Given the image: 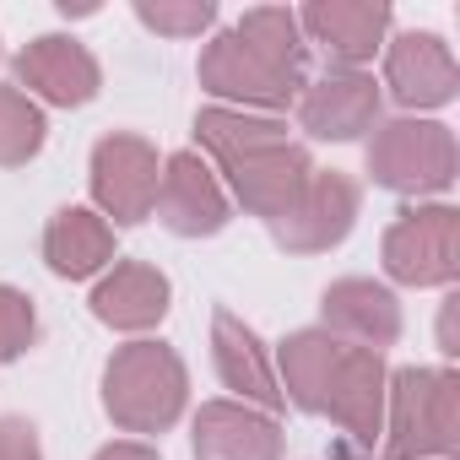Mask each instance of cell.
I'll return each instance as SVG.
<instances>
[{
    "label": "cell",
    "instance_id": "obj_2",
    "mask_svg": "<svg viewBox=\"0 0 460 460\" xmlns=\"http://www.w3.org/2000/svg\"><path fill=\"white\" fill-rule=\"evenodd\" d=\"M460 428V379L449 368H395L385 385V460H449Z\"/></svg>",
    "mask_w": 460,
    "mask_h": 460
},
{
    "label": "cell",
    "instance_id": "obj_13",
    "mask_svg": "<svg viewBox=\"0 0 460 460\" xmlns=\"http://www.w3.org/2000/svg\"><path fill=\"white\" fill-rule=\"evenodd\" d=\"M385 87L401 109H444L460 93V66L438 33L385 39Z\"/></svg>",
    "mask_w": 460,
    "mask_h": 460
},
{
    "label": "cell",
    "instance_id": "obj_26",
    "mask_svg": "<svg viewBox=\"0 0 460 460\" xmlns=\"http://www.w3.org/2000/svg\"><path fill=\"white\" fill-rule=\"evenodd\" d=\"M0 460H44L28 417H0Z\"/></svg>",
    "mask_w": 460,
    "mask_h": 460
},
{
    "label": "cell",
    "instance_id": "obj_1",
    "mask_svg": "<svg viewBox=\"0 0 460 460\" xmlns=\"http://www.w3.org/2000/svg\"><path fill=\"white\" fill-rule=\"evenodd\" d=\"M190 406V368L168 341H130L103 368V411L119 433H168Z\"/></svg>",
    "mask_w": 460,
    "mask_h": 460
},
{
    "label": "cell",
    "instance_id": "obj_8",
    "mask_svg": "<svg viewBox=\"0 0 460 460\" xmlns=\"http://www.w3.org/2000/svg\"><path fill=\"white\" fill-rule=\"evenodd\" d=\"M358 211H363L358 179H347L336 168H314V179L304 184V195L271 222V239L288 255H325V250H336L358 227Z\"/></svg>",
    "mask_w": 460,
    "mask_h": 460
},
{
    "label": "cell",
    "instance_id": "obj_27",
    "mask_svg": "<svg viewBox=\"0 0 460 460\" xmlns=\"http://www.w3.org/2000/svg\"><path fill=\"white\" fill-rule=\"evenodd\" d=\"M93 460H163L152 444H141V438H114V444H103Z\"/></svg>",
    "mask_w": 460,
    "mask_h": 460
},
{
    "label": "cell",
    "instance_id": "obj_11",
    "mask_svg": "<svg viewBox=\"0 0 460 460\" xmlns=\"http://www.w3.org/2000/svg\"><path fill=\"white\" fill-rule=\"evenodd\" d=\"M298 125L314 141H358L379 125V82L368 71H320L309 76V87L298 93Z\"/></svg>",
    "mask_w": 460,
    "mask_h": 460
},
{
    "label": "cell",
    "instance_id": "obj_6",
    "mask_svg": "<svg viewBox=\"0 0 460 460\" xmlns=\"http://www.w3.org/2000/svg\"><path fill=\"white\" fill-rule=\"evenodd\" d=\"M157 179H163V157L146 136H130V130H109L98 146H93V168H87V184H93V200H98V217L114 227H136L152 217V200H157Z\"/></svg>",
    "mask_w": 460,
    "mask_h": 460
},
{
    "label": "cell",
    "instance_id": "obj_17",
    "mask_svg": "<svg viewBox=\"0 0 460 460\" xmlns=\"http://www.w3.org/2000/svg\"><path fill=\"white\" fill-rule=\"evenodd\" d=\"M190 444H195V460H282L277 417L244 401H206L190 422Z\"/></svg>",
    "mask_w": 460,
    "mask_h": 460
},
{
    "label": "cell",
    "instance_id": "obj_16",
    "mask_svg": "<svg viewBox=\"0 0 460 460\" xmlns=\"http://www.w3.org/2000/svg\"><path fill=\"white\" fill-rule=\"evenodd\" d=\"M211 363H217V379L234 390L244 406H255V411H266V417H277V411L288 406L282 390H277V368H271L261 336H255L234 309H217V314H211Z\"/></svg>",
    "mask_w": 460,
    "mask_h": 460
},
{
    "label": "cell",
    "instance_id": "obj_7",
    "mask_svg": "<svg viewBox=\"0 0 460 460\" xmlns=\"http://www.w3.org/2000/svg\"><path fill=\"white\" fill-rule=\"evenodd\" d=\"M385 385H390V368L379 352H363V347H341V363L325 385V401H320V417H331L336 438L347 455H374L379 438H385Z\"/></svg>",
    "mask_w": 460,
    "mask_h": 460
},
{
    "label": "cell",
    "instance_id": "obj_23",
    "mask_svg": "<svg viewBox=\"0 0 460 460\" xmlns=\"http://www.w3.org/2000/svg\"><path fill=\"white\" fill-rule=\"evenodd\" d=\"M44 136H49L44 109L28 93H17V87H0V168L33 163L44 152Z\"/></svg>",
    "mask_w": 460,
    "mask_h": 460
},
{
    "label": "cell",
    "instance_id": "obj_24",
    "mask_svg": "<svg viewBox=\"0 0 460 460\" xmlns=\"http://www.w3.org/2000/svg\"><path fill=\"white\" fill-rule=\"evenodd\" d=\"M136 17L163 39H200L217 22V6L211 0H136Z\"/></svg>",
    "mask_w": 460,
    "mask_h": 460
},
{
    "label": "cell",
    "instance_id": "obj_4",
    "mask_svg": "<svg viewBox=\"0 0 460 460\" xmlns=\"http://www.w3.org/2000/svg\"><path fill=\"white\" fill-rule=\"evenodd\" d=\"M200 87L211 98H222V109H244V114H271L277 119V114H288L298 103V93L309 87V71L271 66L266 55L239 44L234 28H227L200 49Z\"/></svg>",
    "mask_w": 460,
    "mask_h": 460
},
{
    "label": "cell",
    "instance_id": "obj_21",
    "mask_svg": "<svg viewBox=\"0 0 460 460\" xmlns=\"http://www.w3.org/2000/svg\"><path fill=\"white\" fill-rule=\"evenodd\" d=\"M195 141H200V152H211V157L227 168V163H239V157H250V152L282 146V141H293V136H288V125L271 119V114H244V109L211 103V109L195 114Z\"/></svg>",
    "mask_w": 460,
    "mask_h": 460
},
{
    "label": "cell",
    "instance_id": "obj_19",
    "mask_svg": "<svg viewBox=\"0 0 460 460\" xmlns=\"http://www.w3.org/2000/svg\"><path fill=\"white\" fill-rule=\"evenodd\" d=\"M44 261L66 282L103 277L114 266V222H103L93 206H60L44 227Z\"/></svg>",
    "mask_w": 460,
    "mask_h": 460
},
{
    "label": "cell",
    "instance_id": "obj_22",
    "mask_svg": "<svg viewBox=\"0 0 460 460\" xmlns=\"http://www.w3.org/2000/svg\"><path fill=\"white\" fill-rule=\"evenodd\" d=\"M239 44H250L255 55H266L271 66H288V71H309V44H304V28H298V12L288 6H255L239 17L234 28Z\"/></svg>",
    "mask_w": 460,
    "mask_h": 460
},
{
    "label": "cell",
    "instance_id": "obj_28",
    "mask_svg": "<svg viewBox=\"0 0 460 460\" xmlns=\"http://www.w3.org/2000/svg\"><path fill=\"white\" fill-rule=\"evenodd\" d=\"M455 309H460V298H444V314H438V352L444 358L460 352V341H455Z\"/></svg>",
    "mask_w": 460,
    "mask_h": 460
},
{
    "label": "cell",
    "instance_id": "obj_5",
    "mask_svg": "<svg viewBox=\"0 0 460 460\" xmlns=\"http://www.w3.org/2000/svg\"><path fill=\"white\" fill-rule=\"evenodd\" d=\"M385 271L401 288H449L460 277V211L455 206H406L385 227Z\"/></svg>",
    "mask_w": 460,
    "mask_h": 460
},
{
    "label": "cell",
    "instance_id": "obj_20",
    "mask_svg": "<svg viewBox=\"0 0 460 460\" xmlns=\"http://www.w3.org/2000/svg\"><path fill=\"white\" fill-rule=\"evenodd\" d=\"M341 363V341L331 331H293L282 347H277V390L288 406L320 417V401H325V385Z\"/></svg>",
    "mask_w": 460,
    "mask_h": 460
},
{
    "label": "cell",
    "instance_id": "obj_25",
    "mask_svg": "<svg viewBox=\"0 0 460 460\" xmlns=\"http://www.w3.org/2000/svg\"><path fill=\"white\" fill-rule=\"evenodd\" d=\"M33 341H39V309H33V298L0 282V363L28 358Z\"/></svg>",
    "mask_w": 460,
    "mask_h": 460
},
{
    "label": "cell",
    "instance_id": "obj_9",
    "mask_svg": "<svg viewBox=\"0 0 460 460\" xmlns=\"http://www.w3.org/2000/svg\"><path fill=\"white\" fill-rule=\"evenodd\" d=\"M152 211H157V222L168 227L173 239H211V234L227 227V217H234L222 179L211 173V163L200 152H173L163 163Z\"/></svg>",
    "mask_w": 460,
    "mask_h": 460
},
{
    "label": "cell",
    "instance_id": "obj_15",
    "mask_svg": "<svg viewBox=\"0 0 460 460\" xmlns=\"http://www.w3.org/2000/svg\"><path fill=\"white\" fill-rule=\"evenodd\" d=\"M222 173H227L234 200H239L250 217L277 222V217L304 195V184L314 179V157H309V146L282 141V146H266V152H250V157H239V163H227Z\"/></svg>",
    "mask_w": 460,
    "mask_h": 460
},
{
    "label": "cell",
    "instance_id": "obj_14",
    "mask_svg": "<svg viewBox=\"0 0 460 460\" xmlns=\"http://www.w3.org/2000/svg\"><path fill=\"white\" fill-rule=\"evenodd\" d=\"M320 314H325L320 331H331L341 347H363V352L385 358V347L401 341V304L374 277H341V282H331L325 298H320Z\"/></svg>",
    "mask_w": 460,
    "mask_h": 460
},
{
    "label": "cell",
    "instance_id": "obj_3",
    "mask_svg": "<svg viewBox=\"0 0 460 460\" xmlns=\"http://www.w3.org/2000/svg\"><path fill=\"white\" fill-rule=\"evenodd\" d=\"M455 136L438 119H385L368 136V173L395 195H444L455 184Z\"/></svg>",
    "mask_w": 460,
    "mask_h": 460
},
{
    "label": "cell",
    "instance_id": "obj_12",
    "mask_svg": "<svg viewBox=\"0 0 460 460\" xmlns=\"http://www.w3.org/2000/svg\"><path fill=\"white\" fill-rule=\"evenodd\" d=\"M390 22L395 17L379 0H309L298 12L304 44H320L331 55V66H341V71H363L385 49Z\"/></svg>",
    "mask_w": 460,
    "mask_h": 460
},
{
    "label": "cell",
    "instance_id": "obj_18",
    "mask_svg": "<svg viewBox=\"0 0 460 460\" xmlns=\"http://www.w3.org/2000/svg\"><path fill=\"white\" fill-rule=\"evenodd\" d=\"M168 298H173V288H168V277L157 266H146V261H114L98 277V288H93V314L109 331L141 336V331L163 325Z\"/></svg>",
    "mask_w": 460,
    "mask_h": 460
},
{
    "label": "cell",
    "instance_id": "obj_10",
    "mask_svg": "<svg viewBox=\"0 0 460 460\" xmlns=\"http://www.w3.org/2000/svg\"><path fill=\"white\" fill-rule=\"evenodd\" d=\"M17 93H28L33 103H55V109H82L98 98L103 71L93 60L87 44L66 39V33H44L17 55Z\"/></svg>",
    "mask_w": 460,
    "mask_h": 460
}]
</instances>
